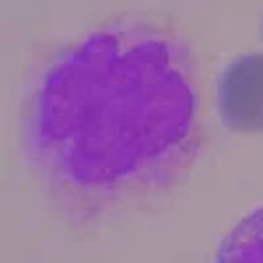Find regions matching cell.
I'll list each match as a JSON object with an SVG mask.
<instances>
[{
    "mask_svg": "<svg viewBox=\"0 0 263 263\" xmlns=\"http://www.w3.org/2000/svg\"><path fill=\"white\" fill-rule=\"evenodd\" d=\"M195 66L150 21H114L42 71L24 124L27 161L71 221H111L179 184L200 150Z\"/></svg>",
    "mask_w": 263,
    "mask_h": 263,
    "instance_id": "cell-1",
    "label": "cell"
},
{
    "mask_svg": "<svg viewBox=\"0 0 263 263\" xmlns=\"http://www.w3.org/2000/svg\"><path fill=\"white\" fill-rule=\"evenodd\" d=\"M218 116L237 135L263 132V53H248L227 63L216 87Z\"/></svg>",
    "mask_w": 263,
    "mask_h": 263,
    "instance_id": "cell-2",
    "label": "cell"
},
{
    "mask_svg": "<svg viewBox=\"0 0 263 263\" xmlns=\"http://www.w3.org/2000/svg\"><path fill=\"white\" fill-rule=\"evenodd\" d=\"M216 263H263V205L227 234L216 253Z\"/></svg>",
    "mask_w": 263,
    "mask_h": 263,
    "instance_id": "cell-3",
    "label": "cell"
}]
</instances>
